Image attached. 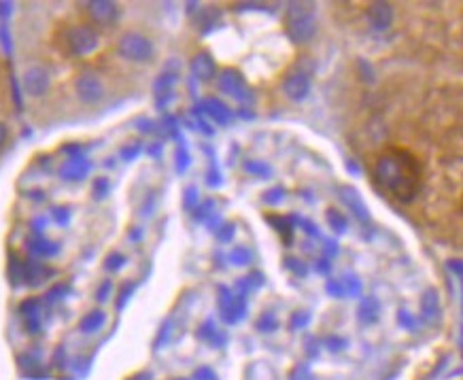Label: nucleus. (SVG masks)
<instances>
[{
  "mask_svg": "<svg viewBox=\"0 0 463 380\" xmlns=\"http://www.w3.org/2000/svg\"><path fill=\"white\" fill-rule=\"evenodd\" d=\"M376 181L391 196L400 200H410L419 187V170L408 156L389 153L383 156L376 164Z\"/></svg>",
  "mask_w": 463,
  "mask_h": 380,
  "instance_id": "1",
  "label": "nucleus"
},
{
  "mask_svg": "<svg viewBox=\"0 0 463 380\" xmlns=\"http://www.w3.org/2000/svg\"><path fill=\"white\" fill-rule=\"evenodd\" d=\"M66 47L75 56H87L98 47V34L89 26H72L64 32Z\"/></svg>",
  "mask_w": 463,
  "mask_h": 380,
  "instance_id": "4",
  "label": "nucleus"
},
{
  "mask_svg": "<svg viewBox=\"0 0 463 380\" xmlns=\"http://www.w3.org/2000/svg\"><path fill=\"white\" fill-rule=\"evenodd\" d=\"M287 15H289L287 18V37L298 45L308 43L317 32V24L312 18V5L291 3Z\"/></svg>",
  "mask_w": 463,
  "mask_h": 380,
  "instance_id": "2",
  "label": "nucleus"
},
{
  "mask_svg": "<svg viewBox=\"0 0 463 380\" xmlns=\"http://www.w3.org/2000/svg\"><path fill=\"white\" fill-rule=\"evenodd\" d=\"M75 91H77L79 100L85 104H96L104 96L102 81L94 72H81L75 81Z\"/></svg>",
  "mask_w": 463,
  "mask_h": 380,
  "instance_id": "6",
  "label": "nucleus"
},
{
  "mask_svg": "<svg viewBox=\"0 0 463 380\" xmlns=\"http://www.w3.org/2000/svg\"><path fill=\"white\" fill-rule=\"evenodd\" d=\"M283 91L289 100H304L310 91V79L306 72H291L287 75V79L283 81Z\"/></svg>",
  "mask_w": 463,
  "mask_h": 380,
  "instance_id": "8",
  "label": "nucleus"
},
{
  "mask_svg": "<svg viewBox=\"0 0 463 380\" xmlns=\"http://www.w3.org/2000/svg\"><path fill=\"white\" fill-rule=\"evenodd\" d=\"M368 24L374 28V30H387L391 24H393V7L389 3H372L368 7Z\"/></svg>",
  "mask_w": 463,
  "mask_h": 380,
  "instance_id": "9",
  "label": "nucleus"
},
{
  "mask_svg": "<svg viewBox=\"0 0 463 380\" xmlns=\"http://www.w3.org/2000/svg\"><path fill=\"white\" fill-rule=\"evenodd\" d=\"M87 15L98 26H113L120 18V7L110 0H91L87 3Z\"/></svg>",
  "mask_w": 463,
  "mask_h": 380,
  "instance_id": "7",
  "label": "nucleus"
},
{
  "mask_svg": "<svg viewBox=\"0 0 463 380\" xmlns=\"http://www.w3.org/2000/svg\"><path fill=\"white\" fill-rule=\"evenodd\" d=\"M191 70H194V75H196L198 79H210V77L215 75V62L210 60V56L200 53V56L194 58Z\"/></svg>",
  "mask_w": 463,
  "mask_h": 380,
  "instance_id": "10",
  "label": "nucleus"
},
{
  "mask_svg": "<svg viewBox=\"0 0 463 380\" xmlns=\"http://www.w3.org/2000/svg\"><path fill=\"white\" fill-rule=\"evenodd\" d=\"M7 139H9V130H7V125L0 121V147L7 143Z\"/></svg>",
  "mask_w": 463,
  "mask_h": 380,
  "instance_id": "11",
  "label": "nucleus"
},
{
  "mask_svg": "<svg viewBox=\"0 0 463 380\" xmlns=\"http://www.w3.org/2000/svg\"><path fill=\"white\" fill-rule=\"evenodd\" d=\"M118 53L128 62H149L153 58V43L141 32H126L118 41Z\"/></svg>",
  "mask_w": 463,
  "mask_h": 380,
  "instance_id": "3",
  "label": "nucleus"
},
{
  "mask_svg": "<svg viewBox=\"0 0 463 380\" xmlns=\"http://www.w3.org/2000/svg\"><path fill=\"white\" fill-rule=\"evenodd\" d=\"M22 85H24V91L32 98H41L47 94L49 85H51V77H49V70L41 64H34V66H28L24 77H22Z\"/></svg>",
  "mask_w": 463,
  "mask_h": 380,
  "instance_id": "5",
  "label": "nucleus"
}]
</instances>
